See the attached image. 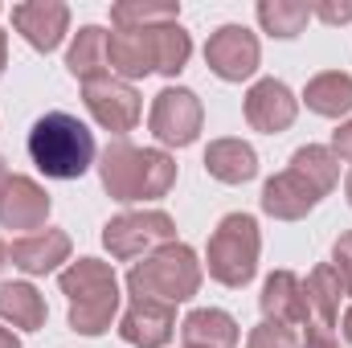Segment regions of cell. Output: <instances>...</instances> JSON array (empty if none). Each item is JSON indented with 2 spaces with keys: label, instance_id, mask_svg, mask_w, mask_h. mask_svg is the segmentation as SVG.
<instances>
[{
  "label": "cell",
  "instance_id": "1",
  "mask_svg": "<svg viewBox=\"0 0 352 348\" xmlns=\"http://www.w3.org/2000/svg\"><path fill=\"white\" fill-rule=\"evenodd\" d=\"M188 33L176 21H160V25H135V29H115L107 33V58L111 70L123 78H140V74H176L188 62Z\"/></svg>",
  "mask_w": 352,
  "mask_h": 348
},
{
  "label": "cell",
  "instance_id": "2",
  "mask_svg": "<svg viewBox=\"0 0 352 348\" xmlns=\"http://www.w3.org/2000/svg\"><path fill=\"white\" fill-rule=\"evenodd\" d=\"M29 156H33V164L45 176L74 180V176L87 173L90 160H94V135H90L74 115L50 111L29 131Z\"/></svg>",
  "mask_w": 352,
  "mask_h": 348
},
{
  "label": "cell",
  "instance_id": "3",
  "mask_svg": "<svg viewBox=\"0 0 352 348\" xmlns=\"http://www.w3.org/2000/svg\"><path fill=\"white\" fill-rule=\"evenodd\" d=\"M332 184H336V156L328 148H299L291 168L266 184L263 209L274 217H303Z\"/></svg>",
  "mask_w": 352,
  "mask_h": 348
},
{
  "label": "cell",
  "instance_id": "4",
  "mask_svg": "<svg viewBox=\"0 0 352 348\" xmlns=\"http://www.w3.org/2000/svg\"><path fill=\"white\" fill-rule=\"evenodd\" d=\"M176 176V164L164 152H140L131 144H111L102 156V184L111 188V197L119 201H148V197H164Z\"/></svg>",
  "mask_w": 352,
  "mask_h": 348
},
{
  "label": "cell",
  "instance_id": "5",
  "mask_svg": "<svg viewBox=\"0 0 352 348\" xmlns=\"http://www.w3.org/2000/svg\"><path fill=\"white\" fill-rule=\"evenodd\" d=\"M62 291L70 295V324L87 336H98L115 307H119V287H115V274L94 259L74 262L66 274H62Z\"/></svg>",
  "mask_w": 352,
  "mask_h": 348
},
{
  "label": "cell",
  "instance_id": "6",
  "mask_svg": "<svg viewBox=\"0 0 352 348\" xmlns=\"http://www.w3.org/2000/svg\"><path fill=\"white\" fill-rule=\"evenodd\" d=\"M127 283H131L135 299H164V303H173V299H188L197 291L201 270H197V259H192L188 246H168L156 259H148L144 266H135Z\"/></svg>",
  "mask_w": 352,
  "mask_h": 348
},
{
  "label": "cell",
  "instance_id": "7",
  "mask_svg": "<svg viewBox=\"0 0 352 348\" xmlns=\"http://www.w3.org/2000/svg\"><path fill=\"white\" fill-rule=\"evenodd\" d=\"M258 259V226L246 213H234L217 226L213 242H209V274L221 279L226 287H242L254 274Z\"/></svg>",
  "mask_w": 352,
  "mask_h": 348
},
{
  "label": "cell",
  "instance_id": "8",
  "mask_svg": "<svg viewBox=\"0 0 352 348\" xmlns=\"http://www.w3.org/2000/svg\"><path fill=\"white\" fill-rule=\"evenodd\" d=\"M205 62L217 78L242 83L258 70V41L246 25H221L205 45Z\"/></svg>",
  "mask_w": 352,
  "mask_h": 348
},
{
  "label": "cell",
  "instance_id": "9",
  "mask_svg": "<svg viewBox=\"0 0 352 348\" xmlns=\"http://www.w3.org/2000/svg\"><path fill=\"white\" fill-rule=\"evenodd\" d=\"M152 131L164 144H192L201 131V102L192 90H160L152 102Z\"/></svg>",
  "mask_w": 352,
  "mask_h": 348
},
{
  "label": "cell",
  "instance_id": "10",
  "mask_svg": "<svg viewBox=\"0 0 352 348\" xmlns=\"http://www.w3.org/2000/svg\"><path fill=\"white\" fill-rule=\"evenodd\" d=\"M12 25H16V33H21L33 50L50 54V50H58V41H62L66 29H70V8L58 4V0L12 4Z\"/></svg>",
  "mask_w": 352,
  "mask_h": 348
},
{
  "label": "cell",
  "instance_id": "11",
  "mask_svg": "<svg viewBox=\"0 0 352 348\" xmlns=\"http://www.w3.org/2000/svg\"><path fill=\"white\" fill-rule=\"evenodd\" d=\"M164 238H173V221H168L164 213H123V217H115V221L107 226V234H102V242H107L111 254H119V259H131V254L148 250L152 242H164Z\"/></svg>",
  "mask_w": 352,
  "mask_h": 348
},
{
  "label": "cell",
  "instance_id": "12",
  "mask_svg": "<svg viewBox=\"0 0 352 348\" xmlns=\"http://www.w3.org/2000/svg\"><path fill=\"white\" fill-rule=\"evenodd\" d=\"M87 107L90 115L111 131H131L135 119H140V94L127 83H115V78L87 83Z\"/></svg>",
  "mask_w": 352,
  "mask_h": 348
},
{
  "label": "cell",
  "instance_id": "13",
  "mask_svg": "<svg viewBox=\"0 0 352 348\" xmlns=\"http://www.w3.org/2000/svg\"><path fill=\"white\" fill-rule=\"evenodd\" d=\"M45 213H50V197L33 180L12 176L4 184V193H0V221H4V230H37L45 221Z\"/></svg>",
  "mask_w": 352,
  "mask_h": 348
},
{
  "label": "cell",
  "instance_id": "14",
  "mask_svg": "<svg viewBox=\"0 0 352 348\" xmlns=\"http://www.w3.org/2000/svg\"><path fill=\"white\" fill-rule=\"evenodd\" d=\"M246 119L258 131H283V127H291V119H295L291 90L283 87V83H274V78H263L258 87L246 94Z\"/></svg>",
  "mask_w": 352,
  "mask_h": 348
},
{
  "label": "cell",
  "instance_id": "15",
  "mask_svg": "<svg viewBox=\"0 0 352 348\" xmlns=\"http://www.w3.org/2000/svg\"><path fill=\"white\" fill-rule=\"evenodd\" d=\"M173 336V307L156 299H135V307L123 316V340L140 348H156Z\"/></svg>",
  "mask_w": 352,
  "mask_h": 348
},
{
  "label": "cell",
  "instance_id": "16",
  "mask_svg": "<svg viewBox=\"0 0 352 348\" xmlns=\"http://www.w3.org/2000/svg\"><path fill=\"white\" fill-rule=\"evenodd\" d=\"M70 74L82 78V83H98V78H111V58H107V29L87 25L78 29V41L70 45V58H66Z\"/></svg>",
  "mask_w": 352,
  "mask_h": 348
},
{
  "label": "cell",
  "instance_id": "17",
  "mask_svg": "<svg viewBox=\"0 0 352 348\" xmlns=\"http://www.w3.org/2000/svg\"><path fill=\"white\" fill-rule=\"evenodd\" d=\"M263 312L274 316V324H295V320H307V295L299 287L295 274L278 270L266 279V291H263Z\"/></svg>",
  "mask_w": 352,
  "mask_h": 348
},
{
  "label": "cell",
  "instance_id": "18",
  "mask_svg": "<svg viewBox=\"0 0 352 348\" xmlns=\"http://www.w3.org/2000/svg\"><path fill=\"white\" fill-rule=\"evenodd\" d=\"M70 254V242L66 234L58 230H45V234H29L21 242H12V262L29 274H41V270H54L58 262Z\"/></svg>",
  "mask_w": 352,
  "mask_h": 348
},
{
  "label": "cell",
  "instance_id": "19",
  "mask_svg": "<svg viewBox=\"0 0 352 348\" xmlns=\"http://www.w3.org/2000/svg\"><path fill=\"white\" fill-rule=\"evenodd\" d=\"M184 345L188 348H234L238 345V328L226 312H192L184 320Z\"/></svg>",
  "mask_w": 352,
  "mask_h": 348
},
{
  "label": "cell",
  "instance_id": "20",
  "mask_svg": "<svg viewBox=\"0 0 352 348\" xmlns=\"http://www.w3.org/2000/svg\"><path fill=\"white\" fill-rule=\"evenodd\" d=\"M205 164H209V173L217 176V180H230V184L250 180V176L258 173V160H254V152H250L242 140H217V144L209 148Z\"/></svg>",
  "mask_w": 352,
  "mask_h": 348
},
{
  "label": "cell",
  "instance_id": "21",
  "mask_svg": "<svg viewBox=\"0 0 352 348\" xmlns=\"http://www.w3.org/2000/svg\"><path fill=\"white\" fill-rule=\"evenodd\" d=\"M307 107L316 115H344L352 111V78L340 70H328L307 83Z\"/></svg>",
  "mask_w": 352,
  "mask_h": 348
},
{
  "label": "cell",
  "instance_id": "22",
  "mask_svg": "<svg viewBox=\"0 0 352 348\" xmlns=\"http://www.w3.org/2000/svg\"><path fill=\"white\" fill-rule=\"evenodd\" d=\"M0 316L12 320L16 328H41L45 303H41V295H37L29 283H8V287L0 291Z\"/></svg>",
  "mask_w": 352,
  "mask_h": 348
},
{
  "label": "cell",
  "instance_id": "23",
  "mask_svg": "<svg viewBox=\"0 0 352 348\" xmlns=\"http://www.w3.org/2000/svg\"><path fill=\"white\" fill-rule=\"evenodd\" d=\"M258 21H263V29L270 37H295L311 21V4H303V0H263Z\"/></svg>",
  "mask_w": 352,
  "mask_h": 348
},
{
  "label": "cell",
  "instance_id": "24",
  "mask_svg": "<svg viewBox=\"0 0 352 348\" xmlns=\"http://www.w3.org/2000/svg\"><path fill=\"white\" fill-rule=\"evenodd\" d=\"M176 4H144V0H127V4H111V21L115 29H135V25H160L176 21Z\"/></svg>",
  "mask_w": 352,
  "mask_h": 348
},
{
  "label": "cell",
  "instance_id": "25",
  "mask_svg": "<svg viewBox=\"0 0 352 348\" xmlns=\"http://www.w3.org/2000/svg\"><path fill=\"white\" fill-rule=\"evenodd\" d=\"M250 348H299V345H295V336H291V328H287V324L266 320L263 328H254Z\"/></svg>",
  "mask_w": 352,
  "mask_h": 348
},
{
  "label": "cell",
  "instance_id": "26",
  "mask_svg": "<svg viewBox=\"0 0 352 348\" xmlns=\"http://www.w3.org/2000/svg\"><path fill=\"white\" fill-rule=\"evenodd\" d=\"M311 12L320 21H328V25H344V21H352V0H344V4H311Z\"/></svg>",
  "mask_w": 352,
  "mask_h": 348
},
{
  "label": "cell",
  "instance_id": "27",
  "mask_svg": "<svg viewBox=\"0 0 352 348\" xmlns=\"http://www.w3.org/2000/svg\"><path fill=\"white\" fill-rule=\"evenodd\" d=\"M336 274H340V283L352 291V234L336 242Z\"/></svg>",
  "mask_w": 352,
  "mask_h": 348
},
{
  "label": "cell",
  "instance_id": "28",
  "mask_svg": "<svg viewBox=\"0 0 352 348\" xmlns=\"http://www.w3.org/2000/svg\"><path fill=\"white\" fill-rule=\"evenodd\" d=\"M336 152H340V156H349V160H352V123H349V127H340V131H336Z\"/></svg>",
  "mask_w": 352,
  "mask_h": 348
},
{
  "label": "cell",
  "instance_id": "29",
  "mask_svg": "<svg viewBox=\"0 0 352 348\" xmlns=\"http://www.w3.org/2000/svg\"><path fill=\"white\" fill-rule=\"evenodd\" d=\"M0 348H21V345H16V336H12V332H4V328H0Z\"/></svg>",
  "mask_w": 352,
  "mask_h": 348
},
{
  "label": "cell",
  "instance_id": "30",
  "mask_svg": "<svg viewBox=\"0 0 352 348\" xmlns=\"http://www.w3.org/2000/svg\"><path fill=\"white\" fill-rule=\"evenodd\" d=\"M4 58H8V37H4V29H0V70H4Z\"/></svg>",
  "mask_w": 352,
  "mask_h": 348
},
{
  "label": "cell",
  "instance_id": "31",
  "mask_svg": "<svg viewBox=\"0 0 352 348\" xmlns=\"http://www.w3.org/2000/svg\"><path fill=\"white\" fill-rule=\"evenodd\" d=\"M344 332H349V340H352V312L344 316Z\"/></svg>",
  "mask_w": 352,
  "mask_h": 348
},
{
  "label": "cell",
  "instance_id": "32",
  "mask_svg": "<svg viewBox=\"0 0 352 348\" xmlns=\"http://www.w3.org/2000/svg\"><path fill=\"white\" fill-rule=\"evenodd\" d=\"M4 262H8V250H4V246H0V270H4Z\"/></svg>",
  "mask_w": 352,
  "mask_h": 348
},
{
  "label": "cell",
  "instance_id": "33",
  "mask_svg": "<svg viewBox=\"0 0 352 348\" xmlns=\"http://www.w3.org/2000/svg\"><path fill=\"white\" fill-rule=\"evenodd\" d=\"M4 184H8V180H4V160H0V188H4Z\"/></svg>",
  "mask_w": 352,
  "mask_h": 348
},
{
  "label": "cell",
  "instance_id": "34",
  "mask_svg": "<svg viewBox=\"0 0 352 348\" xmlns=\"http://www.w3.org/2000/svg\"><path fill=\"white\" fill-rule=\"evenodd\" d=\"M349 201H352V176H349Z\"/></svg>",
  "mask_w": 352,
  "mask_h": 348
}]
</instances>
